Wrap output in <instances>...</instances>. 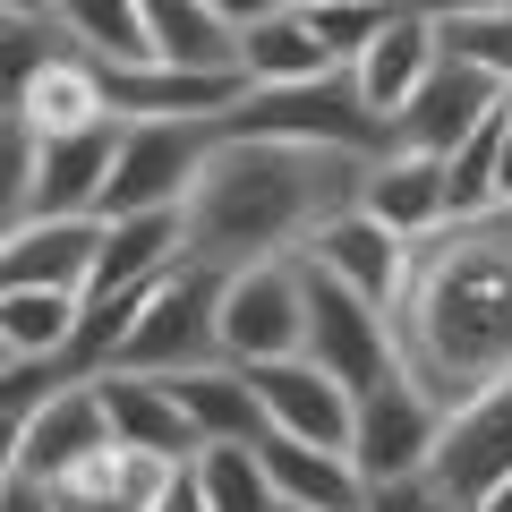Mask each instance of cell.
Masks as SVG:
<instances>
[{
  "label": "cell",
  "instance_id": "obj_1",
  "mask_svg": "<svg viewBox=\"0 0 512 512\" xmlns=\"http://www.w3.org/2000/svg\"><path fill=\"white\" fill-rule=\"evenodd\" d=\"M393 367L436 410L512 376V205L444 222L410 248L393 291Z\"/></svg>",
  "mask_w": 512,
  "mask_h": 512
},
{
  "label": "cell",
  "instance_id": "obj_2",
  "mask_svg": "<svg viewBox=\"0 0 512 512\" xmlns=\"http://www.w3.org/2000/svg\"><path fill=\"white\" fill-rule=\"evenodd\" d=\"M367 163L325 146H282V137H214L197 163L180 222H188V265H265V256H299L333 214L359 205Z\"/></svg>",
  "mask_w": 512,
  "mask_h": 512
},
{
  "label": "cell",
  "instance_id": "obj_3",
  "mask_svg": "<svg viewBox=\"0 0 512 512\" xmlns=\"http://www.w3.org/2000/svg\"><path fill=\"white\" fill-rule=\"evenodd\" d=\"M205 137H282V146H325V154L376 163L393 146V120H376L359 103L350 69H325V77H299V86H248Z\"/></svg>",
  "mask_w": 512,
  "mask_h": 512
},
{
  "label": "cell",
  "instance_id": "obj_4",
  "mask_svg": "<svg viewBox=\"0 0 512 512\" xmlns=\"http://www.w3.org/2000/svg\"><path fill=\"white\" fill-rule=\"evenodd\" d=\"M222 359V274L214 265H171L163 282L146 291L137 325H128L120 359L128 376H180V367Z\"/></svg>",
  "mask_w": 512,
  "mask_h": 512
},
{
  "label": "cell",
  "instance_id": "obj_5",
  "mask_svg": "<svg viewBox=\"0 0 512 512\" xmlns=\"http://www.w3.org/2000/svg\"><path fill=\"white\" fill-rule=\"evenodd\" d=\"M308 350V274L299 256H265L222 274V359L231 367H265V359H299Z\"/></svg>",
  "mask_w": 512,
  "mask_h": 512
},
{
  "label": "cell",
  "instance_id": "obj_6",
  "mask_svg": "<svg viewBox=\"0 0 512 512\" xmlns=\"http://www.w3.org/2000/svg\"><path fill=\"white\" fill-rule=\"evenodd\" d=\"M205 146H214V137H205L197 120H120V154H111V180H103V205H94V222L188 205Z\"/></svg>",
  "mask_w": 512,
  "mask_h": 512
},
{
  "label": "cell",
  "instance_id": "obj_7",
  "mask_svg": "<svg viewBox=\"0 0 512 512\" xmlns=\"http://www.w3.org/2000/svg\"><path fill=\"white\" fill-rule=\"evenodd\" d=\"M436 436H444V410L427 402L402 367L376 376L367 393H350V470H359L367 487L427 470V461H436Z\"/></svg>",
  "mask_w": 512,
  "mask_h": 512
},
{
  "label": "cell",
  "instance_id": "obj_8",
  "mask_svg": "<svg viewBox=\"0 0 512 512\" xmlns=\"http://www.w3.org/2000/svg\"><path fill=\"white\" fill-rule=\"evenodd\" d=\"M299 274H308V350L299 359H316L342 393H367L376 376H393V316L367 308L342 282H325L316 265H299Z\"/></svg>",
  "mask_w": 512,
  "mask_h": 512
},
{
  "label": "cell",
  "instance_id": "obj_9",
  "mask_svg": "<svg viewBox=\"0 0 512 512\" xmlns=\"http://www.w3.org/2000/svg\"><path fill=\"white\" fill-rule=\"evenodd\" d=\"M427 478H436L444 495H461V504H478L487 487L512 478V376L487 384V393H470L461 410H444V436H436Z\"/></svg>",
  "mask_w": 512,
  "mask_h": 512
},
{
  "label": "cell",
  "instance_id": "obj_10",
  "mask_svg": "<svg viewBox=\"0 0 512 512\" xmlns=\"http://www.w3.org/2000/svg\"><path fill=\"white\" fill-rule=\"evenodd\" d=\"M111 427H103V393H94V376L77 384H52V393H35L18 419V478L26 487H52L60 470H77L86 453H103Z\"/></svg>",
  "mask_w": 512,
  "mask_h": 512
},
{
  "label": "cell",
  "instance_id": "obj_11",
  "mask_svg": "<svg viewBox=\"0 0 512 512\" xmlns=\"http://www.w3.org/2000/svg\"><path fill=\"white\" fill-rule=\"evenodd\" d=\"M111 86V111L120 120H197L214 128L222 111L248 94L239 69H171V60H128V69H103Z\"/></svg>",
  "mask_w": 512,
  "mask_h": 512
},
{
  "label": "cell",
  "instance_id": "obj_12",
  "mask_svg": "<svg viewBox=\"0 0 512 512\" xmlns=\"http://www.w3.org/2000/svg\"><path fill=\"white\" fill-rule=\"evenodd\" d=\"M103 222L94 214H26L18 231H0V291H77L86 299Z\"/></svg>",
  "mask_w": 512,
  "mask_h": 512
},
{
  "label": "cell",
  "instance_id": "obj_13",
  "mask_svg": "<svg viewBox=\"0 0 512 512\" xmlns=\"http://www.w3.org/2000/svg\"><path fill=\"white\" fill-rule=\"evenodd\" d=\"M248 384H256V410H265V436L350 453V393L316 359H265V367H248Z\"/></svg>",
  "mask_w": 512,
  "mask_h": 512
},
{
  "label": "cell",
  "instance_id": "obj_14",
  "mask_svg": "<svg viewBox=\"0 0 512 512\" xmlns=\"http://www.w3.org/2000/svg\"><path fill=\"white\" fill-rule=\"evenodd\" d=\"M495 94H504L495 77H478L470 60H444V52H436V69L419 77V94L393 111V146H410V154H453L461 137L495 111Z\"/></svg>",
  "mask_w": 512,
  "mask_h": 512
},
{
  "label": "cell",
  "instance_id": "obj_15",
  "mask_svg": "<svg viewBox=\"0 0 512 512\" xmlns=\"http://www.w3.org/2000/svg\"><path fill=\"white\" fill-rule=\"evenodd\" d=\"M359 214L384 222L402 248H419L427 231H444V222H453V205H444V154L384 146L376 163H367V180H359Z\"/></svg>",
  "mask_w": 512,
  "mask_h": 512
},
{
  "label": "cell",
  "instance_id": "obj_16",
  "mask_svg": "<svg viewBox=\"0 0 512 512\" xmlns=\"http://www.w3.org/2000/svg\"><path fill=\"white\" fill-rule=\"evenodd\" d=\"M299 265H316L325 282H342V291H359L367 308H384V316H393V291H402L410 248H402L393 231H384V222H367L359 205H350V214H333L325 231H316L308 248H299Z\"/></svg>",
  "mask_w": 512,
  "mask_h": 512
},
{
  "label": "cell",
  "instance_id": "obj_17",
  "mask_svg": "<svg viewBox=\"0 0 512 512\" xmlns=\"http://www.w3.org/2000/svg\"><path fill=\"white\" fill-rule=\"evenodd\" d=\"M18 120L35 128V137H69V128H103V120H120V111H111V86H103V60L77 52V43L60 35L52 52L35 60V77L18 86Z\"/></svg>",
  "mask_w": 512,
  "mask_h": 512
},
{
  "label": "cell",
  "instance_id": "obj_18",
  "mask_svg": "<svg viewBox=\"0 0 512 512\" xmlns=\"http://www.w3.org/2000/svg\"><path fill=\"white\" fill-rule=\"evenodd\" d=\"M94 393H103V427H111V444H128V453H154V461H197V427H188V410L171 402V384H163V376L103 367V376H94Z\"/></svg>",
  "mask_w": 512,
  "mask_h": 512
},
{
  "label": "cell",
  "instance_id": "obj_19",
  "mask_svg": "<svg viewBox=\"0 0 512 512\" xmlns=\"http://www.w3.org/2000/svg\"><path fill=\"white\" fill-rule=\"evenodd\" d=\"M427 69H436V18H419L410 0H393V18L376 26V43L350 60V86H359V103L376 111V120H393V111L419 94Z\"/></svg>",
  "mask_w": 512,
  "mask_h": 512
},
{
  "label": "cell",
  "instance_id": "obj_20",
  "mask_svg": "<svg viewBox=\"0 0 512 512\" xmlns=\"http://www.w3.org/2000/svg\"><path fill=\"white\" fill-rule=\"evenodd\" d=\"M171 265H188V222H180V205H163V214H120V222H103L86 299H103V291H146V282H163Z\"/></svg>",
  "mask_w": 512,
  "mask_h": 512
},
{
  "label": "cell",
  "instance_id": "obj_21",
  "mask_svg": "<svg viewBox=\"0 0 512 512\" xmlns=\"http://www.w3.org/2000/svg\"><path fill=\"white\" fill-rule=\"evenodd\" d=\"M171 470H180V461L103 444V453H86L77 470H60L52 487H43V504H52V512H154V495H163Z\"/></svg>",
  "mask_w": 512,
  "mask_h": 512
},
{
  "label": "cell",
  "instance_id": "obj_22",
  "mask_svg": "<svg viewBox=\"0 0 512 512\" xmlns=\"http://www.w3.org/2000/svg\"><path fill=\"white\" fill-rule=\"evenodd\" d=\"M120 154V120L103 128H69V137H35V205L26 214H94Z\"/></svg>",
  "mask_w": 512,
  "mask_h": 512
},
{
  "label": "cell",
  "instance_id": "obj_23",
  "mask_svg": "<svg viewBox=\"0 0 512 512\" xmlns=\"http://www.w3.org/2000/svg\"><path fill=\"white\" fill-rule=\"evenodd\" d=\"M256 461H265V478H274V495L291 512H359V495H367V478L350 470V453H333V444L256 436Z\"/></svg>",
  "mask_w": 512,
  "mask_h": 512
},
{
  "label": "cell",
  "instance_id": "obj_24",
  "mask_svg": "<svg viewBox=\"0 0 512 512\" xmlns=\"http://www.w3.org/2000/svg\"><path fill=\"white\" fill-rule=\"evenodd\" d=\"M163 384H171V402L188 410V427H197V453H205V444H256V436H265V410H256L248 367L205 359V367H180V376H163Z\"/></svg>",
  "mask_w": 512,
  "mask_h": 512
},
{
  "label": "cell",
  "instance_id": "obj_25",
  "mask_svg": "<svg viewBox=\"0 0 512 512\" xmlns=\"http://www.w3.org/2000/svg\"><path fill=\"white\" fill-rule=\"evenodd\" d=\"M231 60L248 86H299V77H325V43H316V26L299 18V9H265L256 26H239L231 35Z\"/></svg>",
  "mask_w": 512,
  "mask_h": 512
},
{
  "label": "cell",
  "instance_id": "obj_26",
  "mask_svg": "<svg viewBox=\"0 0 512 512\" xmlns=\"http://www.w3.org/2000/svg\"><path fill=\"white\" fill-rule=\"evenodd\" d=\"M137 26H146V60H171V69H239L231 26L205 18V0H137Z\"/></svg>",
  "mask_w": 512,
  "mask_h": 512
},
{
  "label": "cell",
  "instance_id": "obj_27",
  "mask_svg": "<svg viewBox=\"0 0 512 512\" xmlns=\"http://www.w3.org/2000/svg\"><path fill=\"white\" fill-rule=\"evenodd\" d=\"M43 18L94 52L103 69H128V60H146V26H137V0H43Z\"/></svg>",
  "mask_w": 512,
  "mask_h": 512
},
{
  "label": "cell",
  "instance_id": "obj_28",
  "mask_svg": "<svg viewBox=\"0 0 512 512\" xmlns=\"http://www.w3.org/2000/svg\"><path fill=\"white\" fill-rule=\"evenodd\" d=\"M77 308H86L77 291H0V342L18 350V359L52 367L77 333Z\"/></svg>",
  "mask_w": 512,
  "mask_h": 512
},
{
  "label": "cell",
  "instance_id": "obj_29",
  "mask_svg": "<svg viewBox=\"0 0 512 512\" xmlns=\"http://www.w3.org/2000/svg\"><path fill=\"white\" fill-rule=\"evenodd\" d=\"M188 470H197V487H205V512H282L256 444H205Z\"/></svg>",
  "mask_w": 512,
  "mask_h": 512
},
{
  "label": "cell",
  "instance_id": "obj_30",
  "mask_svg": "<svg viewBox=\"0 0 512 512\" xmlns=\"http://www.w3.org/2000/svg\"><path fill=\"white\" fill-rule=\"evenodd\" d=\"M436 52H444V60H470V69L495 77V86H512V9L444 18V26H436Z\"/></svg>",
  "mask_w": 512,
  "mask_h": 512
},
{
  "label": "cell",
  "instance_id": "obj_31",
  "mask_svg": "<svg viewBox=\"0 0 512 512\" xmlns=\"http://www.w3.org/2000/svg\"><path fill=\"white\" fill-rule=\"evenodd\" d=\"M299 18L316 26V43H325L333 69H350V60L376 43V26L393 18V0H325V9H299Z\"/></svg>",
  "mask_w": 512,
  "mask_h": 512
},
{
  "label": "cell",
  "instance_id": "obj_32",
  "mask_svg": "<svg viewBox=\"0 0 512 512\" xmlns=\"http://www.w3.org/2000/svg\"><path fill=\"white\" fill-rule=\"evenodd\" d=\"M35 205V128L0 120V231H18Z\"/></svg>",
  "mask_w": 512,
  "mask_h": 512
},
{
  "label": "cell",
  "instance_id": "obj_33",
  "mask_svg": "<svg viewBox=\"0 0 512 512\" xmlns=\"http://www.w3.org/2000/svg\"><path fill=\"white\" fill-rule=\"evenodd\" d=\"M359 512H470L461 495H444L427 470H410V478H376V487L359 495Z\"/></svg>",
  "mask_w": 512,
  "mask_h": 512
},
{
  "label": "cell",
  "instance_id": "obj_34",
  "mask_svg": "<svg viewBox=\"0 0 512 512\" xmlns=\"http://www.w3.org/2000/svg\"><path fill=\"white\" fill-rule=\"evenodd\" d=\"M154 512H205V487H197V470H188V461H180V470L163 478V495H154Z\"/></svg>",
  "mask_w": 512,
  "mask_h": 512
},
{
  "label": "cell",
  "instance_id": "obj_35",
  "mask_svg": "<svg viewBox=\"0 0 512 512\" xmlns=\"http://www.w3.org/2000/svg\"><path fill=\"white\" fill-rule=\"evenodd\" d=\"M495 180H504V205H512V86L495 94Z\"/></svg>",
  "mask_w": 512,
  "mask_h": 512
},
{
  "label": "cell",
  "instance_id": "obj_36",
  "mask_svg": "<svg viewBox=\"0 0 512 512\" xmlns=\"http://www.w3.org/2000/svg\"><path fill=\"white\" fill-rule=\"evenodd\" d=\"M265 9H282V0H205V18H214V26H231V35H239V26H256Z\"/></svg>",
  "mask_w": 512,
  "mask_h": 512
},
{
  "label": "cell",
  "instance_id": "obj_37",
  "mask_svg": "<svg viewBox=\"0 0 512 512\" xmlns=\"http://www.w3.org/2000/svg\"><path fill=\"white\" fill-rule=\"evenodd\" d=\"M410 9H419V18H478V9H512V0H410Z\"/></svg>",
  "mask_w": 512,
  "mask_h": 512
},
{
  "label": "cell",
  "instance_id": "obj_38",
  "mask_svg": "<svg viewBox=\"0 0 512 512\" xmlns=\"http://www.w3.org/2000/svg\"><path fill=\"white\" fill-rule=\"evenodd\" d=\"M18 419H26V410H9V419H0V495L18 487Z\"/></svg>",
  "mask_w": 512,
  "mask_h": 512
},
{
  "label": "cell",
  "instance_id": "obj_39",
  "mask_svg": "<svg viewBox=\"0 0 512 512\" xmlns=\"http://www.w3.org/2000/svg\"><path fill=\"white\" fill-rule=\"evenodd\" d=\"M470 512H512V478H504V487H487V495H478Z\"/></svg>",
  "mask_w": 512,
  "mask_h": 512
},
{
  "label": "cell",
  "instance_id": "obj_40",
  "mask_svg": "<svg viewBox=\"0 0 512 512\" xmlns=\"http://www.w3.org/2000/svg\"><path fill=\"white\" fill-rule=\"evenodd\" d=\"M0 9H9V18H43V0H0Z\"/></svg>",
  "mask_w": 512,
  "mask_h": 512
},
{
  "label": "cell",
  "instance_id": "obj_41",
  "mask_svg": "<svg viewBox=\"0 0 512 512\" xmlns=\"http://www.w3.org/2000/svg\"><path fill=\"white\" fill-rule=\"evenodd\" d=\"M282 9H325V0H282Z\"/></svg>",
  "mask_w": 512,
  "mask_h": 512
},
{
  "label": "cell",
  "instance_id": "obj_42",
  "mask_svg": "<svg viewBox=\"0 0 512 512\" xmlns=\"http://www.w3.org/2000/svg\"><path fill=\"white\" fill-rule=\"evenodd\" d=\"M0 367H18V350H9V342H0Z\"/></svg>",
  "mask_w": 512,
  "mask_h": 512
},
{
  "label": "cell",
  "instance_id": "obj_43",
  "mask_svg": "<svg viewBox=\"0 0 512 512\" xmlns=\"http://www.w3.org/2000/svg\"><path fill=\"white\" fill-rule=\"evenodd\" d=\"M0 120H9V94H0Z\"/></svg>",
  "mask_w": 512,
  "mask_h": 512
},
{
  "label": "cell",
  "instance_id": "obj_44",
  "mask_svg": "<svg viewBox=\"0 0 512 512\" xmlns=\"http://www.w3.org/2000/svg\"><path fill=\"white\" fill-rule=\"evenodd\" d=\"M0 26H18V18H9V9H0Z\"/></svg>",
  "mask_w": 512,
  "mask_h": 512
},
{
  "label": "cell",
  "instance_id": "obj_45",
  "mask_svg": "<svg viewBox=\"0 0 512 512\" xmlns=\"http://www.w3.org/2000/svg\"><path fill=\"white\" fill-rule=\"evenodd\" d=\"M282 512H291V504H282Z\"/></svg>",
  "mask_w": 512,
  "mask_h": 512
}]
</instances>
